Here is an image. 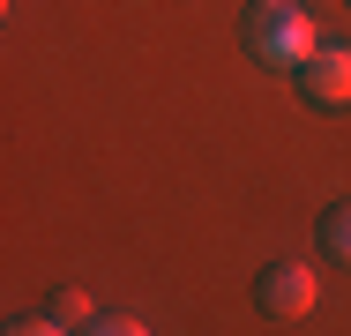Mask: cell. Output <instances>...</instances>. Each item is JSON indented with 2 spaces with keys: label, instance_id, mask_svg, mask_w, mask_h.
<instances>
[{
  "label": "cell",
  "instance_id": "obj_5",
  "mask_svg": "<svg viewBox=\"0 0 351 336\" xmlns=\"http://www.w3.org/2000/svg\"><path fill=\"white\" fill-rule=\"evenodd\" d=\"M90 314H97V307H90L82 291H60V299H53V322H60V329H82Z\"/></svg>",
  "mask_w": 351,
  "mask_h": 336
},
{
  "label": "cell",
  "instance_id": "obj_2",
  "mask_svg": "<svg viewBox=\"0 0 351 336\" xmlns=\"http://www.w3.org/2000/svg\"><path fill=\"white\" fill-rule=\"evenodd\" d=\"M314 299H322V284H314L306 262H269L262 276H254V307H262L269 322H306Z\"/></svg>",
  "mask_w": 351,
  "mask_h": 336
},
{
  "label": "cell",
  "instance_id": "obj_3",
  "mask_svg": "<svg viewBox=\"0 0 351 336\" xmlns=\"http://www.w3.org/2000/svg\"><path fill=\"white\" fill-rule=\"evenodd\" d=\"M299 97L306 105H322V112H344L351 105V45H314V60L299 67Z\"/></svg>",
  "mask_w": 351,
  "mask_h": 336
},
{
  "label": "cell",
  "instance_id": "obj_4",
  "mask_svg": "<svg viewBox=\"0 0 351 336\" xmlns=\"http://www.w3.org/2000/svg\"><path fill=\"white\" fill-rule=\"evenodd\" d=\"M314 239H322V254H329V262H344V269H351V195L322 209V232H314Z\"/></svg>",
  "mask_w": 351,
  "mask_h": 336
},
{
  "label": "cell",
  "instance_id": "obj_1",
  "mask_svg": "<svg viewBox=\"0 0 351 336\" xmlns=\"http://www.w3.org/2000/svg\"><path fill=\"white\" fill-rule=\"evenodd\" d=\"M239 38H247V53L269 67V75H299V67L314 60V45H322V30H314V15L299 0H254L247 23H239Z\"/></svg>",
  "mask_w": 351,
  "mask_h": 336
}]
</instances>
